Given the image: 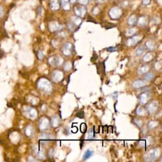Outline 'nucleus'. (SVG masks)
<instances>
[{
    "label": "nucleus",
    "mask_w": 162,
    "mask_h": 162,
    "mask_svg": "<svg viewBox=\"0 0 162 162\" xmlns=\"http://www.w3.org/2000/svg\"><path fill=\"white\" fill-rule=\"evenodd\" d=\"M77 117H79V118H83L84 117V112H83V111H80L78 113H77Z\"/></svg>",
    "instance_id": "6e6552de"
},
{
    "label": "nucleus",
    "mask_w": 162,
    "mask_h": 162,
    "mask_svg": "<svg viewBox=\"0 0 162 162\" xmlns=\"http://www.w3.org/2000/svg\"><path fill=\"white\" fill-rule=\"evenodd\" d=\"M105 0H96V1L98 3H99V4H102V3H103V2L105 1Z\"/></svg>",
    "instance_id": "2eb2a0df"
},
{
    "label": "nucleus",
    "mask_w": 162,
    "mask_h": 162,
    "mask_svg": "<svg viewBox=\"0 0 162 162\" xmlns=\"http://www.w3.org/2000/svg\"><path fill=\"white\" fill-rule=\"evenodd\" d=\"M129 5V1H124L123 2H121V5L124 7L127 6Z\"/></svg>",
    "instance_id": "9b49d317"
},
{
    "label": "nucleus",
    "mask_w": 162,
    "mask_h": 162,
    "mask_svg": "<svg viewBox=\"0 0 162 162\" xmlns=\"http://www.w3.org/2000/svg\"><path fill=\"white\" fill-rule=\"evenodd\" d=\"M92 154V152H91V151H90V150H87L85 152L84 156H83V160H86L88 159V158L91 157Z\"/></svg>",
    "instance_id": "39448f33"
},
{
    "label": "nucleus",
    "mask_w": 162,
    "mask_h": 162,
    "mask_svg": "<svg viewBox=\"0 0 162 162\" xmlns=\"http://www.w3.org/2000/svg\"><path fill=\"white\" fill-rule=\"evenodd\" d=\"M1 1H6V0H1Z\"/></svg>",
    "instance_id": "f3484780"
},
{
    "label": "nucleus",
    "mask_w": 162,
    "mask_h": 162,
    "mask_svg": "<svg viewBox=\"0 0 162 162\" xmlns=\"http://www.w3.org/2000/svg\"><path fill=\"white\" fill-rule=\"evenodd\" d=\"M143 51H144V49L143 48H139L138 49H136V55H140L141 54L143 53Z\"/></svg>",
    "instance_id": "0eeeda50"
},
{
    "label": "nucleus",
    "mask_w": 162,
    "mask_h": 162,
    "mask_svg": "<svg viewBox=\"0 0 162 162\" xmlns=\"http://www.w3.org/2000/svg\"><path fill=\"white\" fill-rule=\"evenodd\" d=\"M106 50H107V51H115V48L114 47H110V48H107Z\"/></svg>",
    "instance_id": "4468645a"
},
{
    "label": "nucleus",
    "mask_w": 162,
    "mask_h": 162,
    "mask_svg": "<svg viewBox=\"0 0 162 162\" xmlns=\"http://www.w3.org/2000/svg\"><path fill=\"white\" fill-rule=\"evenodd\" d=\"M69 1L68 0H62L61 1L60 5L62 6L64 10H68L70 9V4H69Z\"/></svg>",
    "instance_id": "20e7f679"
},
{
    "label": "nucleus",
    "mask_w": 162,
    "mask_h": 162,
    "mask_svg": "<svg viewBox=\"0 0 162 162\" xmlns=\"http://www.w3.org/2000/svg\"><path fill=\"white\" fill-rule=\"evenodd\" d=\"M86 12H87V10L86 9L84 6H75L74 8V13L75 15L79 17H83Z\"/></svg>",
    "instance_id": "f257e3e1"
},
{
    "label": "nucleus",
    "mask_w": 162,
    "mask_h": 162,
    "mask_svg": "<svg viewBox=\"0 0 162 162\" xmlns=\"http://www.w3.org/2000/svg\"><path fill=\"white\" fill-rule=\"evenodd\" d=\"M151 2V0H143L142 3L144 5H149Z\"/></svg>",
    "instance_id": "9d476101"
},
{
    "label": "nucleus",
    "mask_w": 162,
    "mask_h": 162,
    "mask_svg": "<svg viewBox=\"0 0 162 162\" xmlns=\"http://www.w3.org/2000/svg\"><path fill=\"white\" fill-rule=\"evenodd\" d=\"M88 1H92V0H88Z\"/></svg>",
    "instance_id": "dca6fc26"
},
{
    "label": "nucleus",
    "mask_w": 162,
    "mask_h": 162,
    "mask_svg": "<svg viewBox=\"0 0 162 162\" xmlns=\"http://www.w3.org/2000/svg\"><path fill=\"white\" fill-rule=\"evenodd\" d=\"M79 1L82 5H86V4H87V3L86 2H88V0H79Z\"/></svg>",
    "instance_id": "f8f14e48"
},
{
    "label": "nucleus",
    "mask_w": 162,
    "mask_h": 162,
    "mask_svg": "<svg viewBox=\"0 0 162 162\" xmlns=\"http://www.w3.org/2000/svg\"><path fill=\"white\" fill-rule=\"evenodd\" d=\"M152 74H150V73H147L146 75H145V76H144V79H145L146 81H149L152 78Z\"/></svg>",
    "instance_id": "423d86ee"
},
{
    "label": "nucleus",
    "mask_w": 162,
    "mask_h": 162,
    "mask_svg": "<svg viewBox=\"0 0 162 162\" xmlns=\"http://www.w3.org/2000/svg\"><path fill=\"white\" fill-rule=\"evenodd\" d=\"M97 70H98V73L99 74L101 72V74H105V61L103 62H100L98 63H96Z\"/></svg>",
    "instance_id": "7ed1b4c3"
},
{
    "label": "nucleus",
    "mask_w": 162,
    "mask_h": 162,
    "mask_svg": "<svg viewBox=\"0 0 162 162\" xmlns=\"http://www.w3.org/2000/svg\"><path fill=\"white\" fill-rule=\"evenodd\" d=\"M3 14H4V12H3V9L2 8V7L0 6V18L2 17L3 16Z\"/></svg>",
    "instance_id": "ddd939ff"
},
{
    "label": "nucleus",
    "mask_w": 162,
    "mask_h": 162,
    "mask_svg": "<svg viewBox=\"0 0 162 162\" xmlns=\"http://www.w3.org/2000/svg\"><path fill=\"white\" fill-rule=\"evenodd\" d=\"M49 6L50 8L53 10H58L60 6V3L58 0H50Z\"/></svg>",
    "instance_id": "f03ea898"
},
{
    "label": "nucleus",
    "mask_w": 162,
    "mask_h": 162,
    "mask_svg": "<svg viewBox=\"0 0 162 162\" xmlns=\"http://www.w3.org/2000/svg\"><path fill=\"white\" fill-rule=\"evenodd\" d=\"M97 58H98V55H97V54L95 53V51H94V52H93V56L91 58L92 62H95V60H96Z\"/></svg>",
    "instance_id": "1a4fd4ad"
}]
</instances>
